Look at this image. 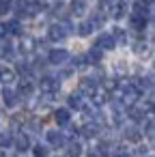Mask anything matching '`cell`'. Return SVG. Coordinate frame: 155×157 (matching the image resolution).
I'll return each instance as SVG.
<instances>
[{"label": "cell", "instance_id": "6da1fadb", "mask_svg": "<svg viewBox=\"0 0 155 157\" xmlns=\"http://www.w3.org/2000/svg\"><path fill=\"white\" fill-rule=\"evenodd\" d=\"M73 33V26L65 20V22H58V24H54V26H50V30H48V37L52 39V41H63L67 35H71Z\"/></svg>", "mask_w": 155, "mask_h": 157}, {"label": "cell", "instance_id": "7a4b0ae2", "mask_svg": "<svg viewBox=\"0 0 155 157\" xmlns=\"http://www.w3.org/2000/svg\"><path fill=\"white\" fill-rule=\"evenodd\" d=\"M48 60H50L52 65H63V63L69 60V52H67V50H50Z\"/></svg>", "mask_w": 155, "mask_h": 157}, {"label": "cell", "instance_id": "3957f363", "mask_svg": "<svg viewBox=\"0 0 155 157\" xmlns=\"http://www.w3.org/2000/svg\"><path fill=\"white\" fill-rule=\"evenodd\" d=\"M116 43H114V39H112V35H108V33H103V35H99L97 37V41H95V48L97 50H112Z\"/></svg>", "mask_w": 155, "mask_h": 157}, {"label": "cell", "instance_id": "277c9868", "mask_svg": "<svg viewBox=\"0 0 155 157\" xmlns=\"http://www.w3.org/2000/svg\"><path fill=\"white\" fill-rule=\"evenodd\" d=\"M95 90H97V82H95V80H91V78H82V80H80V95L93 97Z\"/></svg>", "mask_w": 155, "mask_h": 157}, {"label": "cell", "instance_id": "5b68a950", "mask_svg": "<svg viewBox=\"0 0 155 157\" xmlns=\"http://www.w3.org/2000/svg\"><path fill=\"white\" fill-rule=\"evenodd\" d=\"M39 86H41V90H43V93H56V90L60 88L58 80H54V78H43Z\"/></svg>", "mask_w": 155, "mask_h": 157}, {"label": "cell", "instance_id": "8992f818", "mask_svg": "<svg viewBox=\"0 0 155 157\" xmlns=\"http://www.w3.org/2000/svg\"><path fill=\"white\" fill-rule=\"evenodd\" d=\"M2 101H5V105L7 108H13V105H17V93L13 90V88H5L2 90Z\"/></svg>", "mask_w": 155, "mask_h": 157}, {"label": "cell", "instance_id": "52a82bcc", "mask_svg": "<svg viewBox=\"0 0 155 157\" xmlns=\"http://www.w3.org/2000/svg\"><path fill=\"white\" fill-rule=\"evenodd\" d=\"M2 30H5V35H22V24L17 20H11L7 24H2Z\"/></svg>", "mask_w": 155, "mask_h": 157}, {"label": "cell", "instance_id": "ba28073f", "mask_svg": "<svg viewBox=\"0 0 155 157\" xmlns=\"http://www.w3.org/2000/svg\"><path fill=\"white\" fill-rule=\"evenodd\" d=\"M48 142H50L52 146L58 148V146H63V144L67 142V138H65L60 131H48Z\"/></svg>", "mask_w": 155, "mask_h": 157}, {"label": "cell", "instance_id": "9c48e42d", "mask_svg": "<svg viewBox=\"0 0 155 157\" xmlns=\"http://www.w3.org/2000/svg\"><path fill=\"white\" fill-rule=\"evenodd\" d=\"M54 118H56V123H58V125H69L71 114H69V110H67V108H58V110L54 112Z\"/></svg>", "mask_w": 155, "mask_h": 157}, {"label": "cell", "instance_id": "30bf717a", "mask_svg": "<svg viewBox=\"0 0 155 157\" xmlns=\"http://www.w3.org/2000/svg\"><path fill=\"white\" fill-rule=\"evenodd\" d=\"M149 9H151V5L146 2V0H136V5H134V15L146 17V15H149Z\"/></svg>", "mask_w": 155, "mask_h": 157}, {"label": "cell", "instance_id": "8fae6325", "mask_svg": "<svg viewBox=\"0 0 155 157\" xmlns=\"http://www.w3.org/2000/svg\"><path fill=\"white\" fill-rule=\"evenodd\" d=\"M33 93H35V84H33L30 80H22L20 88H17V95H22V97H30Z\"/></svg>", "mask_w": 155, "mask_h": 157}, {"label": "cell", "instance_id": "7c38bea8", "mask_svg": "<svg viewBox=\"0 0 155 157\" xmlns=\"http://www.w3.org/2000/svg\"><path fill=\"white\" fill-rule=\"evenodd\" d=\"M13 144H15V148H17L20 153H24V151L30 148V140H28V136H24V133H20V136L13 140Z\"/></svg>", "mask_w": 155, "mask_h": 157}, {"label": "cell", "instance_id": "4fadbf2b", "mask_svg": "<svg viewBox=\"0 0 155 157\" xmlns=\"http://www.w3.org/2000/svg\"><path fill=\"white\" fill-rule=\"evenodd\" d=\"M129 24H131L134 30H144V28H146V17H142V15H134V13H131Z\"/></svg>", "mask_w": 155, "mask_h": 157}, {"label": "cell", "instance_id": "5bb4252c", "mask_svg": "<svg viewBox=\"0 0 155 157\" xmlns=\"http://www.w3.org/2000/svg\"><path fill=\"white\" fill-rule=\"evenodd\" d=\"M15 80V71L11 67H2L0 69V82H5V84H11Z\"/></svg>", "mask_w": 155, "mask_h": 157}, {"label": "cell", "instance_id": "9a60e30c", "mask_svg": "<svg viewBox=\"0 0 155 157\" xmlns=\"http://www.w3.org/2000/svg\"><path fill=\"white\" fill-rule=\"evenodd\" d=\"M125 138H127L129 142H140L142 131H140L138 127H127V129H125Z\"/></svg>", "mask_w": 155, "mask_h": 157}, {"label": "cell", "instance_id": "2e32d148", "mask_svg": "<svg viewBox=\"0 0 155 157\" xmlns=\"http://www.w3.org/2000/svg\"><path fill=\"white\" fill-rule=\"evenodd\" d=\"M110 9H112V17H116V20H121V17H125V13H127V5H125V2H118V5H112Z\"/></svg>", "mask_w": 155, "mask_h": 157}, {"label": "cell", "instance_id": "e0dca14e", "mask_svg": "<svg viewBox=\"0 0 155 157\" xmlns=\"http://www.w3.org/2000/svg\"><path fill=\"white\" fill-rule=\"evenodd\" d=\"M71 13L73 15H84L86 13V2L84 0H73L71 2Z\"/></svg>", "mask_w": 155, "mask_h": 157}, {"label": "cell", "instance_id": "ac0fdd59", "mask_svg": "<svg viewBox=\"0 0 155 157\" xmlns=\"http://www.w3.org/2000/svg\"><path fill=\"white\" fill-rule=\"evenodd\" d=\"M103 22H106V17H103L101 13H95V15L88 20V26H91V30H97V28L103 26Z\"/></svg>", "mask_w": 155, "mask_h": 157}, {"label": "cell", "instance_id": "d6986e66", "mask_svg": "<svg viewBox=\"0 0 155 157\" xmlns=\"http://www.w3.org/2000/svg\"><path fill=\"white\" fill-rule=\"evenodd\" d=\"M80 131H82V136H84V138H93V136H97L99 127H97L95 123H88V125H84V127H82Z\"/></svg>", "mask_w": 155, "mask_h": 157}, {"label": "cell", "instance_id": "ffe728a7", "mask_svg": "<svg viewBox=\"0 0 155 157\" xmlns=\"http://www.w3.org/2000/svg\"><path fill=\"white\" fill-rule=\"evenodd\" d=\"M69 108H76V110L84 108V103H82V95H80V93H73V95H69Z\"/></svg>", "mask_w": 155, "mask_h": 157}, {"label": "cell", "instance_id": "44dd1931", "mask_svg": "<svg viewBox=\"0 0 155 157\" xmlns=\"http://www.w3.org/2000/svg\"><path fill=\"white\" fill-rule=\"evenodd\" d=\"M13 144V136L9 131H0V148H7Z\"/></svg>", "mask_w": 155, "mask_h": 157}, {"label": "cell", "instance_id": "7402d4cb", "mask_svg": "<svg viewBox=\"0 0 155 157\" xmlns=\"http://www.w3.org/2000/svg\"><path fill=\"white\" fill-rule=\"evenodd\" d=\"M91 63H101V58H103V52L101 50H97V48H93L91 52H88V56H86Z\"/></svg>", "mask_w": 155, "mask_h": 157}, {"label": "cell", "instance_id": "603a6c76", "mask_svg": "<svg viewBox=\"0 0 155 157\" xmlns=\"http://www.w3.org/2000/svg\"><path fill=\"white\" fill-rule=\"evenodd\" d=\"M112 39H114V43H116V41H118V43H125V41H127V35H125V30H123V28H114Z\"/></svg>", "mask_w": 155, "mask_h": 157}, {"label": "cell", "instance_id": "cb8c5ba5", "mask_svg": "<svg viewBox=\"0 0 155 157\" xmlns=\"http://www.w3.org/2000/svg\"><path fill=\"white\" fill-rule=\"evenodd\" d=\"M106 101H108V95L101 93V90H95V95H93V103H95V105H103Z\"/></svg>", "mask_w": 155, "mask_h": 157}, {"label": "cell", "instance_id": "d4e9b609", "mask_svg": "<svg viewBox=\"0 0 155 157\" xmlns=\"http://www.w3.org/2000/svg\"><path fill=\"white\" fill-rule=\"evenodd\" d=\"M33 50H35V39L24 37L22 39V52H33Z\"/></svg>", "mask_w": 155, "mask_h": 157}, {"label": "cell", "instance_id": "484cf974", "mask_svg": "<svg viewBox=\"0 0 155 157\" xmlns=\"http://www.w3.org/2000/svg\"><path fill=\"white\" fill-rule=\"evenodd\" d=\"M69 155L71 157H80L82 155V144L80 142H71L69 144Z\"/></svg>", "mask_w": 155, "mask_h": 157}, {"label": "cell", "instance_id": "4316f807", "mask_svg": "<svg viewBox=\"0 0 155 157\" xmlns=\"http://www.w3.org/2000/svg\"><path fill=\"white\" fill-rule=\"evenodd\" d=\"M11 50H13V48H11L9 41H0V56H9Z\"/></svg>", "mask_w": 155, "mask_h": 157}, {"label": "cell", "instance_id": "83f0119b", "mask_svg": "<svg viewBox=\"0 0 155 157\" xmlns=\"http://www.w3.org/2000/svg\"><path fill=\"white\" fill-rule=\"evenodd\" d=\"M134 52L142 56V54H146V52H149V45H146V43H142V41H138V43L134 45Z\"/></svg>", "mask_w": 155, "mask_h": 157}, {"label": "cell", "instance_id": "f1b7e54d", "mask_svg": "<svg viewBox=\"0 0 155 157\" xmlns=\"http://www.w3.org/2000/svg\"><path fill=\"white\" fill-rule=\"evenodd\" d=\"M78 33H80L82 37H86V35H91L93 30H91V26H88V22H82V24L78 26Z\"/></svg>", "mask_w": 155, "mask_h": 157}, {"label": "cell", "instance_id": "f546056e", "mask_svg": "<svg viewBox=\"0 0 155 157\" xmlns=\"http://www.w3.org/2000/svg\"><path fill=\"white\" fill-rule=\"evenodd\" d=\"M33 153H35V157H48V148L41 146V144H37V146L33 148Z\"/></svg>", "mask_w": 155, "mask_h": 157}, {"label": "cell", "instance_id": "4dcf8cb0", "mask_svg": "<svg viewBox=\"0 0 155 157\" xmlns=\"http://www.w3.org/2000/svg\"><path fill=\"white\" fill-rule=\"evenodd\" d=\"M142 114H144L142 110H138V108H134V105L129 108V116H131L134 121H140V118H142Z\"/></svg>", "mask_w": 155, "mask_h": 157}, {"label": "cell", "instance_id": "1f68e13d", "mask_svg": "<svg viewBox=\"0 0 155 157\" xmlns=\"http://www.w3.org/2000/svg\"><path fill=\"white\" fill-rule=\"evenodd\" d=\"M9 9H11V0H0V15H7Z\"/></svg>", "mask_w": 155, "mask_h": 157}, {"label": "cell", "instance_id": "d6a6232c", "mask_svg": "<svg viewBox=\"0 0 155 157\" xmlns=\"http://www.w3.org/2000/svg\"><path fill=\"white\" fill-rule=\"evenodd\" d=\"M73 67L84 69V67H86V56H78V58H73Z\"/></svg>", "mask_w": 155, "mask_h": 157}, {"label": "cell", "instance_id": "836d02e7", "mask_svg": "<svg viewBox=\"0 0 155 157\" xmlns=\"http://www.w3.org/2000/svg\"><path fill=\"white\" fill-rule=\"evenodd\" d=\"M146 136L153 140V118L149 116V121H146Z\"/></svg>", "mask_w": 155, "mask_h": 157}, {"label": "cell", "instance_id": "e575fe53", "mask_svg": "<svg viewBox=\"0 0 155 157\" xmlns=\"http://www.w3.org/2000/svg\"><path fill=\"white\" fill-rule=\"evenodd\" d=\"M99 2H101V7H112L114 0H99Z\"/></svg>", "mask_w": 155, "mask_h": 157}, {"label": "cell", "instance_id": "d590c367", "mask_svg": "<svg viewBox=\"0 0 155 157\" xmlns=\"http://www.w3.org/2000/svg\"><path fill=\"white\" fill-rule=\"evenodd\" d=\"M0 157H2V153H0Z\"/></svg>", "mask_w": 155, "mask_h": 157}, {"label": "cell", "instance_id": "8d00e7d4", "mask_svg": "<svg viewBox=\"0 0 155 157\" xmlns=\"http://www.w3.org/2000/svg\"><path fill=\"white\" fill-rule=\"evenodd\" d=\"M146 157H151V155H146Z\"/></svg>", "mask_w": 155, "mask_h": 157}]
</instances>
